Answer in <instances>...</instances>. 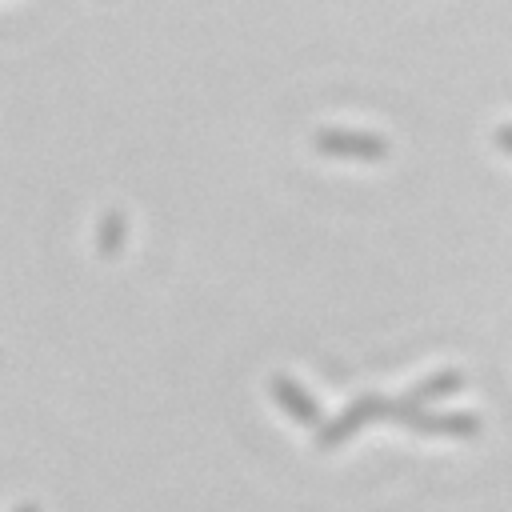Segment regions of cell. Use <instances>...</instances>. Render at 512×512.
Listing matches in <instances>:
<instances>
[{"label":"cell","mask_w":512,"mask_h":512,"mask_svg":"<svg viewBox=\"0 0 512 512\" xmlns=\"http://www.w3.org/2000/svg\"><path fill=\"white\" fill-rule=\"evenodd\" d=\"M316 152L324 156H340V160H384L388 156V140L376 132H356V128H320L312 136Z\"/></svg>","instance_id":"cell-3"},{"label":"cell","mask_w":512,"mask_h":512,"mask_svg":"<svg viewBox=\"0 0 512 512\" xmlns=\"http://www.w3.org/2000/svg\"><path fill=\"white\" fill-rule=\"evenodd\" d=\"M268 392H272V400L296 420V424H308V428H320L324 424V412H320V404L292 380V376H284V372H276L272 380H268Z\"/></svg>","instance_id":"cell-4"},{"label":"cell","mask_w":512,"mask_h":512,"mask_svg":"<svg viewBox=\"0 0 512 512\" xmlns=\"http://www.w3.org/2000/svg\"><path fill=\"white\" fill-rule=\"evenodd\" d=\"M124 232H128L124 216H120V212H108V216L100 220V256H116L120 244H124Z\"/></svg>","instance_id":"cell-6"},{"label":"cell","mask_w":512,"mask_h":512,"mask_svg":"<svg viewBox=\"0 0 512 512\" xmlns=\"http://www.w3.org/2000/svg\"><path fill=\"white\" fill-rule=\"evenodd\" d=\"M496 148L512 156V124H500V128H496Z\"/></svg>","instance_id":"cell-7"},{"label":"cell","mask_w":512,"mask_h":512,"mask_svg":"<svg viewBox=\"0 0 512 512\" xmlns=\"http://www.w3.org/2000/svg\"><path fill=\"white\" fill-rule=\"evenodd\" d=\"M384 420L404 424L420 436H456V440L480 436V416L476 412H424V408H412L404 400H388Z\"/></svg>","instance_id":"cell-1"},{"label":"cell","mask_w":512,"mask_h":512,"mask_svg":"<svg viewBox=\"0 0 512 512\" xmlns=\"http://www.w3.org/2000/svg\"><path fill=\"white\" fill-rule=\"evenodd\" d=\"M464 388V376L456 372V368H444V372H436V376H428V380H420L412 392H404L400 400L404 404H412V408H420V404H428V400H440V396H452V392H460Z\"/></svg>","instance_id":"cell-5"},{"label":"cell","mask_w":512,"mask_h":512,"mask_svg":"<svg viewBox=\"0 0 512 512\" xmlns=\"http://www.w3.org/2000/svg\"><path fill=\"white\" fill-rule=\"evenodd\" d=\"M16 512H40V508H36V504H20Z\"/></svg>","instance_id":"cell-8"},{"label":"cell","mask_w":512,"mask_h":512,"mask_svg":"<svg viewBox=\"0 0 512 512\" xmlns=\"http://www.w3.org/2000/svg\"><path fill=\"white\" fill-rule=\"evenodd\" d=\"M384 412H388V396H376V392H368V396H360V400H352L340 416H332V420H324L320 428H316V448H324V452H332V448H340L348 436H356L364 424H372V420H384Z\"/></svg>","instance_id":"cell-2"}]
</instances>
